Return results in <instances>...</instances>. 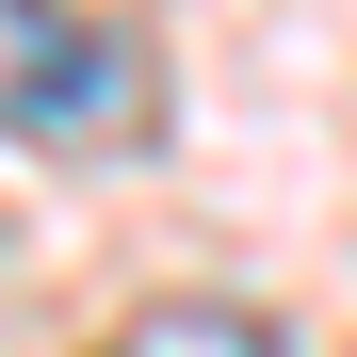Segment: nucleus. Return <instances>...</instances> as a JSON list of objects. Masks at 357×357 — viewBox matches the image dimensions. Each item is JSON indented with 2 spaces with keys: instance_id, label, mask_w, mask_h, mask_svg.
<instances>
[{
  "instance_id": "f03ea898",
  "label": "nucleus",
  "mask_w": 357,
  "mask_h": 357,
  "mask_svg": "<svg viewBox=\"0 0 357 357\" xmlns=\"http://www.w3.org/2000/svg\"><path fill=\"white\" fill-rule=\"evenodd\" d=\"M98 357H292L260 309H146V325H114Z\"/></svg>"
},
{
  "instance_id": "f257e3e1",
  "label": "nucleus",
  "mask_w": 357,
  "mask_h": 357,
  "mask_svg": "<svg viewBox=\"0 0 357 357\" xmlns=\"http://www.w3.org/2000/svg\"><path fill=\"white\" fill-rule=\"evenodd\" d=\"M0 66H17V146H114L130 130V49L66 0H0Z\"/></svg>"
}]
</instances>
